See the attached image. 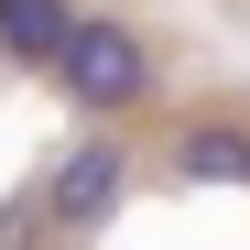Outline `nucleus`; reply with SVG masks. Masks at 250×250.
I'll list each match as a JSON object with an SVG mask.
<instances>
[{
  "mask_svg": "<svg viewBox=\"0 0 250 250\" xmlns=\"http://www.w3.org/2000/svg\"><path fill=\"white\" fill-rule=\"evenodd\" d=\"M185 174H207V185L250 174V142H229V131H196V142H185Z\"/></svg>",
  "mask_w": 250,
  "mask_h": 250,
  "instance_id": "obj_4",
  "label": "nucleus"
},
{
  "mask_svg": "<svg viewBox=\"0 0 250 250\" xmlns=\"http://www.w3.org/2000/svg\"><path fill=\"white\" fill-rule=\"evenodd\" d=\"M55 76H65V98H87V109H131L152 87V55H142V33H120V22H65Z\"/></svg>",
  "mask_w": 250,
  "mask_h": 250,
  "instance_id": "obj_1",
  "label": "nucleus"
},
{
  "mask_svg": "<svg viewBox=\"0 0 250 250\" xmlns=\"http://www.w3.org/2000/svg\"><path fill=\"white\" fill-rule=\"evenodd\" d=\"M120 185H131V152H120V142H76V152L55 163L44 207H55V229H98L109 207H120Z\"/></svg>",
  "mask_w": 250,
  "mask_h": 250,
  "instance_id": "obj_2",
  "label": "nucleus"
},
{
  "mask_svg": "<svg viewBox=\"0 0 250 250\" xmlns=\"http://www.w3.org/2000/svg\"><path fill=\"white\" fill-rule=\"evenodd\" d=\"M65 0H0V55H22V65H55V44H65Z\"/></svg>",
  "mask_w": 250,
  "mask_h": 250,
  "instance_id": "obj_3",
  "label": "nucleus"
}]
</instances>
